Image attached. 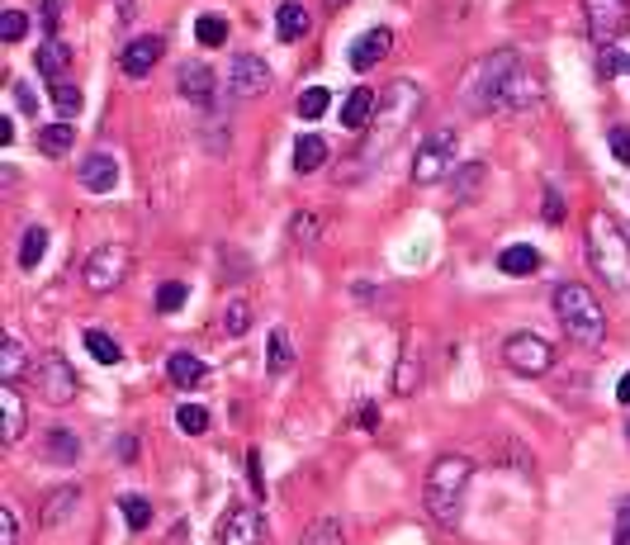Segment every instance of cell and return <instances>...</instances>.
Instances as JSON below:
<instances>
[{
  "mask_svg": "<svg viewBox=\"0 0 630 545\" xmlns=\"http://www.w3.org/2000/svg\"><path fill=\"white\" fill-rule=\"evenodd\" d=\"M460 100L474 114H503V109H526L540 100V76L526 72L522 57L503 48V53L479 57L460 81Z\"/></svg>",
  "mask_w": 630,
  "mask_h": 545,
  "instance_id": "obj_1",
  "label": "cell"
},
{
  "mask_svg": "<svg viewBox=\"0 0 630 545\" xmlns=\"http://www.w3.org/2000/svg\"><path fill=\"white\" fill-rule=\"evenodd\" d=\"M469 479H474V465H469L465 455H441L432 470H427V484H422V503H427V512H432L436 527H460Z\"/></svg>",
  "mask_w": 630,
  "mask_h": 545,
  "instance_id": "obj_2",
  "label": "cell"
},
{
  "mask_svg": "<svg viewBox=\"0 0 630 545\" xmlns=\"http://www.w3.org/2000/svg\"><path fill=\"white\" fill-rule=\"evenodd\" d=\"M588 261L593 271L612 285V290L630 294V233L616 223L607 209H597L588 218Z\"/></svg>",
  "mask_w": 630,
  "mask_h": 545,
  "instance_id": "obj_3",
  "label": "cell"
},
{
  "mask_svg": "<svg viewBox=\"0 0 630 545\" xmlns=\"http://www.w3.org/2000/svg\"><path fill=\"white\" fill-rule=\"evenodd\" d=\"M555 313H559V323H564V332H569V342L597 346L607 337V313H602V304L583 285H559Z\"/></svg>",
  "mask_w": 630,
  "mask_h": 545,
  "instance_id": "obj_4",
  "label": "cell"
},
{
  "mask_svg": "<svg viewBox=\"0 0 630 545\" xmlns=\"http://www.w3.org/2000/svg\"><path fill=\"white\" fill-rule=\"evenodd\" d=\"M455 147H460V138H455L450 128H436V133H427V138L417 143L413 181L417 185H436V181H441L450 166H455Z\"/></svg>",
  "mask_w": 630,
  "mask_h": 545,
  "instance_id": "obj_5",
  "label": "cell"
},
{
  "mask_svg": "<svg viewBox=\"0 0 630 545\" xmlns=\"http://www.w3.org/2000/svg\"><path fill=\"white\" fill-rule=\"evenodd\" d=\"M128 266H133V256H128V247H119V242H105V247H95L86 261V290L90 294H109L124 285Z\"/></svg>",
  "mask_w": 630,
  "mask_h": 545,
  "instance_id": "obj_6",
  "label": "cell"
},
{
  "mask_svg": "<svg viewBox=\"0 0 630 545\" xmlns=\"http://www.w3.org/2000/svg\"><path fill=\"white\" fill-rule=\"evenodd\" d=\"M503 361L517 370V375H545L555 365V346L536 337V332H512L503 342Z\"/></svg>",
  "mask_w": 630,
  "mask_h": 545,
  "instance_id": "obj_7",
  "label": "cell"
},
{
  "mask_svg": "<svg viewBox=\"0 0 630 545\" xmlns=\"http://www.w3.org/2000/svg\"><path fill=\"white\" fill-rule=\"evenodd\" d=\"M34 380H38L43 403H53V408L76 399V370L67 365V356H57V351H48V356L34 361Z\"/></svg>",
  "mask_w": 630,
  "mask_h": 545,
  "instance_id": "obj_8",
  "label": "cell"
},
{
  "mask_svg": "<svg viewBox=\"0 0 630 545\" xmlns=\"http://www.w3.org/2000/svg\"><path fill=\"white\" fill-rule=\"evenodd\" d=\"M588 15V34L597 38V48H607L630 29V0H583Z\"/></svg>",
  "mask_w": 630,
  "mask_h": 545,
  "instance_id": "obj_9",
  "label": "cell"
},
{
  "mask_svg": "<svg viewBox=\"0 0 630 545\" xmlns=\"http://www.w3.org/2000/svg\"><path fill=\"white\" fill-rule=\"evenodd\" d=\"M218 545H266V517H261V508L233 503L228 517L218 522Z\"/></svg>",
  "mask_w": 630,
  "mask_h": 545,
  "instance_id": "obj_10",
  "label": "cell"
},
{
  "mask_svg": "<svg viewBox=\"0 0 630 545\" xmlns=\"http://www.w3.org/2000/svg\"><path fill=\"white\" fill-rule=\"evenodd\" d=\"M228 91H233L237 100H252V95L270 91V67L256 53H237L233 67H228Z\"/></svg>",
  "mask_w": 630,
  "mask_h": 545,
  "instance_id": "obj_11",
  "label": "cell"
},
{
  "mask_svg": "<svg viewBox=\"0 0 630 545\" xmlns=\"http://www.w3.org/2000/svg\"><path fill=\"white\" fill-rule=\"evenodd\" d=\"M166 53V43L157 34H143V38H133L124 53H119V67H124V76H147L157 62H162Z\"/></svg>",
  "mask_w": 630,
  "mask_h": 545,
  "instance_id": "obj_12",
  "label": "cell"
},
{
  "mask_svg": "<svg viewBox=\"0 0 630 545\" xmlns=\"http://www.w3.org/2000/svg\"><path fill=\"white\" fill-rule=\"evenodd\" d=\"M389 48H394V34L389 29H365L351 43V67L356 72H370V67H379V57H389Z\"/></svg>",
  "mask_w": 630,
  "mask_h": 545,
  "instance_id": "obj_13",
  "label": "cell"
},
{
  "mask_svg": "<svg viewBox=\"0 0 630 545\" xmlns=\"http://www.w3.org/2000/svg\"><path fill=\"white\" fill-rule=\"evenodd\" d=\"M76 176H81V185H86V190L105 195V190H114V185H119V162H114L109 152H90L86 162L76 166Z\"/></svg>",
  "mask_w": 630,
  "mask_h": 545,
  "instance_id": "obj_14",
  "label": "cell"
},
{
  "mask_svg": "<svg viewBox=\"0 0 630 545\" xmlns=\"http://www.w3.org/2000/svg\"><path fill=\"white\" fill-rule=\"evenodd\" d=\"M176 91H180V100H190V105H209V100H214V72H209L204 62H185L176 76Z\"/></svg>",
  "mask_w": 630,
  "mask_h": 545,
  "instance_id": "obj_15",
  "label": "cell"
},
{
  "mask_svg": "<svg viewBox=\"0 0 630 545\" xmlns=\"http://www.w3.org/2000/svg\"><path fill=\"white\" fill-rule=\"evenodd\" d=\"M375 114H379V100H375V91H365V86H356V91L342 100V128H351V133H365Z\"/></svg>",
  "mask_w": 630,
  "mask_h": 545,
  "instance_id": "obj_16",
  "label": "cell"
},
{
  "mask_svg": "<svg viewBox=\"0 0 630 545\" xmlns=\"http://www.w3.org/2000/svg\"><path fill=\"white\" fill-rule=\"evenodd\" d=\"M76 508H81V489L76 484H62L43 498V527H62V522H72Z\"/></svg>",
  "mask_w": 630,
  "mask_h": 545,
  "instance_id": "obj_17",
  "label": "cell"
},
{
  "mask_svg": "<svg viewBox=\"0 0 630 545\" xmlns=\"http://www.w3.org/2000/svg\"><path fill=\"white\" fill-rule=\"evenodd\" d=\"M0 418H5V446H15L19 436H24V399H19L15 384H0Z\"/></svg>",
  "mask_w": 630,
  "mask_h": 545,
  "instance_id": "obj_18",
  "label": "cell"
},
{
  "mask_svg": "<svg viewBox=\"0 0 630 545\" xmlns=\"http://www.w3.org/2000/svg\"><path fill=\"white\" fill-rule=\"evenodd\" d=\"M34 62H38V76H48V81L57 86V81H62V72L72 67V48H67L62 38H48V43L34 53Z\"/></svg>",
  "mask_w": 630,
  "mask_h": 545,
  "instance_id": "obj_19",
  "label": "cell"
},
{
  "mask_svg": "<svg viewBox=\"0 0 630 545\" xmlns=\"http://www.w3.org/2000/svg\"><path fill=\"white\" fill-rule=\"evenodd\" d=\"M498 271H503V275H531V271H540V252L531 247V242L503 247V252H498Z\"/></svg>",
  "mask_w": 630,
  "mask_h": 545,
  "instance_id": "obj_20",
  "label": "cell"
},
{
  "mask_svg": "<svg viewBox=\"0 0 630 545\" xmlns=\"http://www.w3.org/2000/svg\"><path fill=\"white\" fill-rule=\"evenodd\" d=\"M275 29H280L285 43H299V38L308 34V10L299 5V0H285V5L275 10Z\"/></svg>",
  "mask_w": 630,
  "mask_h": 545,
  "instance_id": "obj_21",
  "label": "cell"
},
{
  "mask_svg": "<svg viewBox=\"0 0 630 545\" xmlns=\"http://www.w3.org/2000/svg\"><path fill=\"white\" fill-rule=\"evenodd\" d=\"M166 375H171V384H180V389H195V384L204 380V361H199V356H190V351H171Z\"/></svg>",
  "mask_w": 630,
  "mask_h": 545,
  "instance_id": "obj_22",
  "label": "cell"
},
{
  "mask_svg": "<svg viewBox=\"0 0 630 545\" xmlns=\"http://www.w3.org/2000/svg\"><path fill=\"white\" fill-rule=\"evenodd\" d=\"M323 162H327V143L318 138V133H304V138L294 143V171L308 176V171H318Z\"/></svg>",
  "mask_w": 630,
  "mask_h": 545,
  "instance_id": "obj_23",
  "label": "cell"
},
{
  "mask_svg": "<svg viewBox=\"0 0 630 545\" xmlns=\"http://www.w3.org/2000/svg\"><path fill=\"white\" fill-rule=\"evenodd\" d=\"M72 143H76V128L67 124V119H57V124L38 128V152H43V157H62Z\"/></svg>",
  "mask_w": 630,
  "mask_h": 545,
  "instance_id": "obj_24",
  "label": "cell"
},
{
  "mask_svg": "<svg viewBox=\"0 0 630 545\" xmlns=\"http://www.w3.org/2000/svg\"><path fill=\"white\" fill-rule=\"evenodd\" d=\"M247 327H252V304H247V299L223 304V313H218V332H223V337H242Z\"/></svg>",
  "mask_w": 630,
  "mask_h": 545,
  "instance_id": "obj_25",
  "label": "cell"
},
{
  "mask_svg": "<svg viewBox=\"0 0 630 545\" xmlns=\"http://www.w3.org/2000/svg\"><path fill=\"white\" fill-rule=\"evenodd\" d=\"M24 370H29V356H24L19 337H5V346H0V380L19 384V375H24Z\"/></svg>",
  "mask_w": 630,
  "mask_h": 545,
  "instance_id": "obj_26",
  "label": "cell"
},
{
  "mask_svg": "<svg viewBox=\"0 0 630 545\" xmlns=\"http://www.w3.org/2000/svg\"><path fill=\"white\" fill-rule=\"evenodd\" d=\"M299 545H346V527L337 517H318V522L299 536Z\"/></svg>",
  "mask_w": 630,
  "mask_h": 545,
  "instance_id": "obj_27",
  "label": "cell"
},
{
  "mask_svg": "<svg viewBox=\"0 0 630 545\" xmlns=\"http://www.w3.org/2000/svg\"><path fill=\"white\" fill-rule=\"evenodd\" d=\"M43 451L53 455V460H62V465H76L81 441H76V432H67V427H53V432H48V441H43Z\"/></svg>",
  "mask_w": 630,
  "mask_h": 545,
  "instance_id": "obj_28",
  "label": "cell"
},
{
  "mask_svg": "<svg viewBox=\"0 0 630 545\" xmlns=\"http://www.w3.org/2000/svg\"><path fill=\"white\" fill-rule=\"evenodd\" d=\"M479 181H484V162L455 166V204H474V195H479Z\"/></svg>",
  "mask_w": 630,
  "mask_h": 545,
  "instance_id": "obj_29",
  "label": "cell"
},
{
  "mask_svg": "<svg viewBox=\"0 0 630 545\" xmlns=\"http://www.w3.org/2000/svg\"><path fill=\"white\" fill-rule=\"evenodd\" d=\"M81 342H86V351H90V356H95L100 365H114L119 356H124V351H119V342H114L109 332H100V327H90V332L81 337Z\"/></svg>",
  "mask_w": 630,
  "mask_h": 545,
  "instance_id": "obj_30",
  "label": "cell"
},
{
  "mask_svg": "<svg viewBox=\"0 0 630 545\" xmlns=\"http://www.w3.org/2000/svg\"><path fill=\"white\" fill-rule=\"evenodd\" d=\"M195 38L204 43V48H223V43H228V19L223 15H199Z\"/></svg>",
  "mask_w": 630,
  "mask_h": 545,
  "instance_id": "obj_31",
  "label": "cell"
},
{
  "mask_svg": "<svg viewBox=\"0 0 630 545\" xmlns=\"http://www.w3.org/2000/svg\"><path fill=\"white\" fill-rule=\"evenodd\" d=\"M43 252H48V233H43V228H29L24 242H19V266H24V271H34L38 261H43Z\"/></svg>",
  "mask_w": 630,
  "mask_h": 545,
  "instance_id": "obj_32",
  "label": "cell"
},
{
  "mask_svg": "<svg viewBox=\"0 0 630 545\" xmlns=\"http://www.w3.org/2000/svg\"><path fill=\"white\" fill-rule=\"evenodd\" d=\"M289 365H294V346H289V332H285V327H275V332H270V370H275V375H285Z\"/></svg>",
  "mask_w": 630,
  "mask_h": 545,
  "instance_id": "obj_33",
  "label": "cell"
},
{
  "mask_svg": "<svg viewBox=\"0 0 630 545\" xmlns=\"http://www.w3.org/2000/svg\"><path fill=\"white\" fill-rule=\"evenodd\" d=\"M327 105H332V95H327V86H308L304 95H299V119H323Z\"/></svg>",
  "mask_w": 630,
  "mask_h": 545,
  "instance_id": "obj_34",
  "label": "cell"
},
{
  "mask_svg": "<svg viewBox=\"0 0 630 545\" xmlns=\"http://www.w3.org/2000/svg\"><path fill=\"white\" fill-rule=\"evenodd\" d=\"M119 508H124V522L133 531H147V522H152V503L147 498H138V493H128V498H119Z\"/></svg>",
  "mask_w": 630,
  "mask_h": 545,
  "instance_id": "obj_35",
  "label": "cell"
},
{
  "mask_svg": "<svg viewBox=\"0 0 630 545\" xmlns=\"http://www.w3.org/2000/svg\"><path fill=\"white\" fill-rule=\"evenodd\" d=\"M176 422H180V432H190V436L209 432V413H204L199 403H180V408H176Z\"/></svg>",
  "mask_w": 630,
  "mask_h": 545,
  "instance_id": "obj_36",
  "label": "cell"
},
{
  "mask_svg": "<svg viewBox=\"0 0 630 545\" xmlns=\"http://www.w3.org/2000/svg\"><path fill=\"white\" fill-rule=\"evenodd\" d=\"M53 105H57V114H62V119H72V114H81V105H86V100H81V91H76V86L57 81V86H53Z\"/></svg>",
  "mask_w": 630,
  "mask_h": 545,
  "instance_id": "obj_37",
  "label": "cell"
},
{
  "mask_svg": "<svg viewBox=\"0 0 630 545\" xmlns=\"http://www.w3.org/2000/svg\"><path fill=\"white\" fill-rule=\"evenodd\" d=\"M24 34H29V15H24V10H5V15H0V38H5V43H19Z\"/></svg>",
  "mask_w": 630,
  "mask_h": 545,
  "instance_id": "obj_38",
  "label": "cell"
},
{
  "mask_svg": "<svg viewBox=\"0 0 630 545\" xmlns=\"http://www.w3.org/2000/svg\"><path fill=\"white\" fill-rule=\"evenodd\" d=\"M626 62H630V57H621L612 43H607V48H597V76H602V81H612V76L621 72Z\"/></svg>",
  "mask_w": 630,
  "mask_h": 545,
  "instance_id": "obj_39",
  "label": "cell"
},
{
  "mask_svg": "<svg viewBox=\"0 0 630 545\" xmlns=\"http://www.w3.org/2000/svg\"><path fill=\"white\" fill-rule=\"evenodd\" d=\"M185 294H190V290H185L180 280H166L162 290H157V309H162V313H176L180 304H185Z\"/></svg>",
  "mask_w": 630,
  "mask_h": 545,
  "instance_id": "obj_40",
  "label": "cell"
},
{
  "mask_svg": "<svg viewBox=\"0 0 630 545\" xmlns=\"http://www.w3.org/2000/svg\"><path fill=\"white\" fill-rule=\"evenodd\" d=\"M607 147H612V157L621 166H630V124H616L612 133H607Z\"/></svg>",
  "mask_w": 630,
  "mask_h": 545,
  "instance_id": "obj_41",
  "label": "cell"
},
{
  "mask_svg": "<svg viewBox=\"0 0 630 545\" xmlns=\"http://www.w3.org/2000/svg\"><path fill=\"white\" fill-rule=\"evenodd\" d=\"M413 384H422V361L403 356V365H398V394H413Z\"/></svg>",
  "mask_w": 630,
  "mask_h": 545,
  "instance_id": "obj_42",
  "label": "cell"
},
{
  "mask_svg": "<svg viewBox=\"0 0 630 545\" xmlns=\"http://www.w3.org/2000/svg\"><path fill=\"white\" fill-rule=\"evenodd\" d=\"M0 545H19V517H15V508H0Z\"/></svg>",
  "mask_w": 630,
  "mask_h": 545,
  "instance_id": "obj_43",
  "label": "cell"
},
{
  "mask_svg": "<svg viewBox=\"0 0 630 545\" xmlns=\"http://www.w3.org/2000/svg\"><path fill=\"white\" fill-rule=\"evenodd\" d=\"M313 237H318V218L299 214L294 218V242H313Z\"/></svg>",
  "mask_w": 630,
  "mask_h": 545,
  "instance_id": "obj_44",
  "label": "cell"
},
{
  "mask_svg": "<svg viewBox=\"0 0 630 545\" xmlns=\"http://www.w3.org/2000/svg\"><path fill=\"white\" fill-rule=\"evenodd\" d=\"M616 545H630V498L616 508Z\"/></svg>",
  "mask_w": 630,
  "mask_h": 545,
  "instance_id": "obj_45",
  "label": "cell"
},
{
  "mask_svg": "<svg viewBox=\"0 0 630 545\" xmlns=\"http://www.w3.org/2000/svg\"><path fill=\"white\" fill-rule=\"evenodd\" d=\"M545 218H550V223H559V218H564V204H559V190H545Z\"/></svg>",
  "mask_w": 630,
  "mask_h": 545,
  "instance_id": "obj_46",
  "label": "cell"
},
{
  "mask_svg": "<svg viewBox=\"0 0 630 545\" xmlns=\"http://www.w3.org/2000/svg\"><path fill=\"white\" fill-rule=\"evenodd\" d=\"M360 427H365V432H375V427H379V408H375V403H365V408H360Z\"/></svg>",
  "mask_w": 630,
  "mask_h": 545,
  "instance_id": "obj_47",
  "label": "cell"
},
{
  "mask_svg": "<svg viewBox=\"0 0 630 545\" xmlns=\"http://www.w3.org/2000/svg\"><path fill=\"white\" fill-rule=\"evenodd\" d=\"M57 15H62V5L57 0H43V29H57Z\"/></svg>",
  "mask_w": 630,
  "mask_h": 545,
  "instance_id": "obj_48",
  "label": "cell"
},
{
  "mask_svg": "<svg viewBox=\"0 0 630 545\" xmlns=\"http://www.w3.org/2000/svg\"><path fill=\"white\" fill-rule=\"evenodd\" d=\"M15 100H19V109H38V100H34L29 86H15Z\"/></svg>",
  "mask_w": 630,
  "mask_h": 545,
  "instance_id": "obj_49",
  "label": "cell"
},
{
  "mask_svg": "<svg viewBox=\"0 0 630 545\" xmlns=\"http://www.w3.org/2000/svg\"><path fill=\"white\" fill-rule=\"evenodd\" d=\"M247 465H252V484H256V493H261V489H266V484H261V455H247Z\"/></svg>",
  "mask_w": 630,
  "mask_h": 545,
  "instance_id": "obj_50",
  "label": "cell"
},
{
  "mask_svg": "<svg viewBox=\"0 0 630 545\" xmlns=\"http://www.w3.org/2000/svg\"><path fill=\"white\" fill-rule=\"evenodd\" d=\"M616 399H621V403H626V408H630V375H626V380H621V384H616Z\"/></svg>",
  "mask_w": 630,
  "mask_h": 545,
  "instance_id": "obj_51",
  "label": "cell"
},
{
  "mask_svg": "<svg viewBox=\"0 0 630 545\" xmlns=\"http://www.w3.org/2000/svg\"><path fill=\"white\" fill-rule=\"evenodd\" d=\"M342 5H346V0H327V10H342Z\"/></svg>",
  "mask_w": 630,
  "mask_h": 545,
  "instance_id": "obj_52",
  "label": "cell"
},
{
  "mask_svg": "<svg viewBox=\"0 0 630 545\" xmlns=\"http://www.w3.org/2000/svg\"><path fill=\"white\" fill-rule=\"evenodd\" d=\"M626 441H630V422H626Z\"/></svg>",
  "mask_w": 630,
  "mask_h": 545,
  "instance_id": "obj_53",
  "label": "cell"
},
{
  "mask_svg": "<svg viewBox=\"0 0 630 545\" xmlns=\"http://www.w3.org/2000/svg\"><path fill=\"white\" fill-rule=\"evenodd\" d=\"M626 72H630V62H626Z\"/></svg>",
  "mask_w": 630,
  "mask_h": 545,
  "instance_id": "obj_54",
  "label": "cell"
}]
</instances>
